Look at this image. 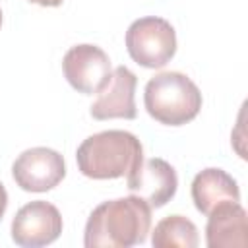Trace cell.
Wrapping results in <instances>:
<instances>
[{"label":"cell","mask_w":248,"mask_h":248,"mask_svg":"<svg viewBox=\"0 0 248 248\" xmlns=\"http://www.w3.org/2000/svg\"><path fill=\"white\" fill-rule=\"evenodd\" d=\"M151 231V205L140 196L99 203L85 223V248H130L143 244Z\"/></svg>","instance_id":"obj_1"},{"label":"cell","mask_w":248,"mask_h":248,"mask_svg":"<svg viewBox=\"0 0 248 248\" xmlns=\"http://www.w3.org/2000/svg\"><path fill=\"white\" fill-rule=\"evenodd\" d=\"M143 161L141 141L126 130H105L85 138L78 151L76 163L83 176L110 180L128 176Z\"/></svg>","instance_id":"obj_2"},{"label":"cell","mask_w":248,"mask_h":248,"mask_svg":"<svg viewBox=\"0 0 248 248\" xmlns=\"http://www.w3.org/2000/svg\"><path fill=\"white\" fill-rule=\"evenodd\" d=\"M143 105L151 118L167 126H182L194 120L202 108L198 85L180 72H161L143 89Z\"/></svg>","instance_id":"obj_3"},{"label":"cell","mask_w":248,"mask_h":248,"mask_svg":"<svg viewBox=\"0 0 248 248\" xmlns=\"http://www.w3.org/2000/svg\"><path fill=\"white\" fill-rule=\"evenodd\" d=\"M126 50L143 68H163L176 52L174 27L157 16L140 17L126 31Z\"/></svg>","instance_id":"obj_4"},{"label":"cell","mask_w":248,"mask_h":248,"mask_svg":"<svg viewBox=\"0 0 248 248\" xmlns=\"http://www.w3.org/2000/svg\"><path fill=\"white\" fill-rule=\"evenodd\" d=\"M62 70L68 83L83 95L99 93L112 74L110 58L107 56V52L101 46L87 43L76 45L64 54Z\"/></svg>","instance_id":"obj_5"},{"label":"cell","mask_w":248,"mask_h":248,"mask_svg":"<svg viewBox=\"0 0 248 248\" xmlns=\"http://www.w3.org/2000/svg\"><path fill=\"white\" fill-rule=\"evenodd\" d=\"M16 184L25 192H48L66 176L64 157L50 147H31L12 165Z\"/></svg>","instance_id":"obj_6"},{"label":"cell","mask_w":248,"mask_h":248,"mask_svg":"<svg viewBox=\"0 0 248 248\" xmlns=\"http://www.w3.org/2000/svg\"><path fill=\"white\" fill-rule=\"evenodd\" d=\"M62 232V215L56 205L35 200L25 203L12 221V240L23 248H39L54 242Z\"/></svg>","instance_id":"obj_7"},{"label":"cell","mask_w":248,"mask_h":248,"mask_svg":"<svg viewBox=\"0 0 248 248\" xmlns=\"http://www.w3.org/2000/svg\"><path fill=\"white\" fill-rule=\"evenodd\" d=\"M136 74L126 66H116L107 81V85L97 93V99L89 107L95 120L124 118L134 120L138 116L136 108Z\"/></svg>","instance_id":"obj_8"},{"label":"cell","mask_w":248,"mask_h":248,"mask_svg":"<svg viewBox=\"0 0 248 248\" xmlns=\"http://www.w3.org/2000/svg\"><path fill=\"white\" fill-rule=\"evenodd\" d=\"M126 188L143 198L151 207H163L174 198L178 176L170 163L161 157H153L141 161V165L126 176Z\"/></svg>","instance_id":"obj_9"},{"label":"cell","mask_w":248,"mask_h":248,"mask_svg":"<svg viewBox=\"0 0 248 248\" xmlns=\"http://www.w3.org/2000/svg\"><path fill=\"white\" fill-rule=\"evenodd\" d=\"M205 242L209 248H244L246 238V211L238 202H223L207 215Z\"/></svg>","instance_id":"obj_10"},{"label":"cell","mask_w":248,"mask_h":248,"mask_svg":"<svg viewBox=\"0 0 248 248\" xmlns=\"http://www.w3.org/2000/svg\"><path fill=\"white\" fill-rule=\"evenodd\" d=\"M192 200L200 213L209 211L223 202H240V190L236 180L223 169H203L192 180Z\"/></svg>","instance_id":"obj_11"},{"label":"cell","mask_w":248,"mask_h":248,"mask_svg":"<svg viewBox=\"0 0 248 248\" xmlns=\"http://www.w3.org/2000/svg\"><path fill=\"white\" fill-rule=\"evenodd\" d=\"M198 242V227L184 215H169L161 219L151 232V244L155 248H196Z\"/></svg>","instance_id":"obj_12"},{"label":"cell","mask_w":248,"mask_h":248,"mask_svg":"<svg viewBox=\"0 0 248 248\" xmlns=\"http://www.w3.org/2000/svg\"><path fill=\"white\" fill-rule=\"evenodd\" d=\"M6 207H8V192H6L4 184L0 182V221H2V217L6 213Z\"/></svg>","instance_id":"obj_13"},{"label":"cell","mask_w":248,"mask_h":248,"mask_svg":"<svg viewBox=\"0 0 248 248\" xmlns=\"http://www.w3.org/2000/svg\"><path fill=\"white\" fill-rule=\"evenodd\" d=\"M29 2L39 4V6H45V8H56V6H60L64 0H29Z\"/></svg>","instance_id":"obj_14"},{"label":"cell","mask_w":248,"mask_h":248,"mask_svg":"<svg viewBox=\"0 0 248 248\" xmlns=\"http://www.w3.org/2000/svg\"><path fill=\"white\" fill-rule=\"evenodd\" d=\"M0 25H2V10H0Z\"/></svg>","instance_id":"obj_15"}]
</instances>
